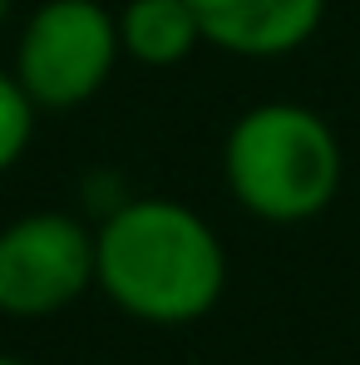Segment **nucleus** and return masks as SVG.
<instances>
[{
	"mask_svg": "<svg viewBox=\"0 0 360 365\" xmlns=\"http://www.w3.org/2000/svg\"><path fill=\"white\" fill-rule=\"evenodd\" d=\"M0 365H35V361H25V356H0Z\"/></svg>",
	"mask_w": 360,
	"mask_h": 365,
	"instance_id": "9",
	"label": "nucleus"
},
{
	"mask_svg": "<svg viewBox=\"0 0 360 365\" xmlns=\"http://www.w3.org/2000/svg\"><path fill=\"white\" fill-rule=\"evenodd\" d=\"M94 292L128 321L192 326L227 292V247L178 197H123L94 227Z\"/></svg>",
	"mask_w": 360,
	"mask_h": 365,
	"instance_id": "1",
	"label": "nucleus"
},
{
	"mask_svg": "<svg viewBox=\"0 0 360 365\" xmlns=\"http://www.w3.org/2000/svg\"><path fill=\"white\" fill-rule=\"evenodd\" d=\"M202 45L237 60H287L306 50L331 0H187Z\"/></svg>",
	"mask_w": 360,
	"mask_h": 365,
	"instance_id": "5",
	"label": "nucleus"
},
{
	"mask_svg": "<svg viewBox=\"0 0 360 365\" xmlns=\"http://www.w3.org/2000/svg\"><path fill=\"white\" fill-rule=\"evenodd\" d=\"M123 60L119 15L99 0H40L15 35V79L35 109H79Z\"/></svg>",
	"mask_w": 360,
	"mask_h": 365,
	"instance_id": "3",
	"label": "nucleus"
},
{
	"mask_svg": "<svg viewBox=\"0 0 360 365\" xmlns=\"http://www.w3.org/2000/svg\"><path fill=\"white\" fill-rule=\"evenodd\" d=\"M35 119H40L35 99L20 89L15 69L0 64V178L30 153V143H35Z\"/></svg>",
	"mask_w": 360,
	"mask_h": 365,
	"instance_id": "7",
	"label": "nucleus"
},
{
	"mask_svg": "<svg viewBox=\"0 0 360 365\" xmlns=\"http://www.w3.org/2000/svg\"><path fill=\"white\" fill-rule=\"evenodd\" d=\"M346 178L336 128L311 104L267 99L242 109L222 138V182L247 217L297 227L321 217Z\"/></svg>",
	"mask_w": 360,
	"mask_h": 365,
	"instance_id": "2",
	"label": "nucleus"
},
{
	"mask_svg": "<svg viewBox=\"0 0 360 365\" xmlns=\"http://www.w3.org/2000/svg\"><path fill=\"white\" fill-rule=\"evenodd\" d=\"M94 292V227L45 207L0 227V316L45 321Z\"/></svg>",
	"mask_w": 360,
	"mask_h": 365,
	"instance_id": "4",
	"label": "nucleus"
},
{
	"mask_svg": "<svg viewBox=\"0 0 360 365\" xmlns=\"http://www.w3.org/2000/svg\"><path fill=\"white\" fill-rule=\"evenodd\" d=\"M10 10H15V0H0V30H5V20H10Z\"/></svg>",
	"mask_w": 360,
	"mask_h": 365,
	"instance_id": "8",
	"label": "nucleus"
},
{
	"mask_svg": "<svg viewBox=\"0 0 360 365\" xmlns=\"http://www.w3.org/2000/svg\"><path fill=\"white\" fill-rule=\"evenodd\" d=\"M119 45L123 60L143 69H173L202 45V30L187 0H123Z\"/></svg>",
	"mask_w": 360,
	"mask_h": 365,
	"instance_id": "6",
	"label": "nucleus"
}]
</instances>
